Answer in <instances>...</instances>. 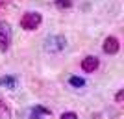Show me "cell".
Returning <instances> with one entry per match:
<instances>
[{
    "instance_id": "6da1fadb",
    "label": "cell",
    "mask_w": 124,
    "mask_h": 119,
    "mask_svg": "<svg viewBox=\"0 0 124 119\" xmlns=\"http://www.w3.org/2000/svg\"><path fill=\"white\" fill-rule=\"evenodd\" d=\"M67 47V39L63 36H50L45 39V50L46 52H61Z\"/></svg>"
},
{
    "instance_id": "277c9868",
    "label": "cell",
    "mask_w": 124,
    "mask_h": 119,
    "mask_svg": "<svg viewBox=\"0 0 124 119\" xmlns=\"http://www.w3.org/2000/svg\"><path fill=\"white\" fill-rule=\"evenodd\" d=\"M104 52L106 54H117L119 52V39L117 37H106V41H104Z\"/></svg>"
},
{
    "instance_id": "7c38bea8",
    "label": "cell",
    "mask_w": 124,
    "mask_h": 119,
    "mask_svg": "<svg viewBox=\"0 0 124 119\" xmlns=\"http://www.w3.org/2000/svg\"><path fill=\"white\" fill-rule=\"evenodd\" d=\"M2 4H4V0H0V8H2Z\"/></svg>"
},
{
    "instance_id": "ba28073f",
    "label": "cell",
    "mask_w": 124,
    "mask_h": 119,
    "mask_svg": "<svg viewBox=\"0 0 124 119\" xmlns=\"http://www.w3.org/2000/svg\"><path fill=\"white\" fill-rule=\"evenodd\" d=\"M70 6H72L70 0H56V8L57 9H69Z\"/></svg>"
},
{
    "instance_id": "9c48e42d",
    "label": "cell",
    "mask_w": 124,
    "mask_h": 119,
    "mask_svg": "<svg viewBox=\"0 0 124 119\" xmlns=\"http://www.w3.org/2000/svg\"><path fill=\"white\" fill-rule=\"evenodd\" d=\"M70 86H74V88H82V86H85V80H83V78H78V76H72V78H70Z\"/></svg>"
},
{
    "instance_id": "8992f818",
    "label": "cell",
    "mask_w": 124,
    "mask_h": 119,
    "mask_svg": "<svg viewBox=\"0 0 124 119\" xmlns=\"http://www.w3.org/2000/svg\"><path fill=\"white\" fill-rule=\"evenodd\" d=\"M0 86H4V88H8V89H15L17 88V78H13V76L0 78Z\"/></svg>"
},
{
    "instance_id": "3957f363",
    "label": "cell",
    "mask_w": 124,
    "mask_h": 119,
    "mask_svg": "<svg viewBox=\"0 0 124 119\" xmlns=\"http://www.w3.org/2000/svg\"><path fill=\"white\" fill-rule=\"evenodd\" d=\"M11 43V28L8 22L0 21V50H6Z\"/></svg>"
},
{
    "instance_id": "8fae6325",
    "label": "cell",
    "mask_w": 124,
    "mask_h": 119,
    "mask_svg": "<svg viewBox=\"0 0 124 119\" xmlns=\"http://www.w3.org/2000/svg\"><path fill=\"white\" fill-rule=\"evenodd\" d=\"M65 117H78L74 112H67V114H61V119H65Z\"/></svg>"
},
{
    "instance_id": "5b68a950",
    "label": "cell",
    "mask_w": 124,
    "mask_h": 119,
    "mask_svg": "<svg viewBox=\"0 0 124 119\" xmlns=\"http://www.w3.org/2000/svg\"><path fill=\"white\" fill-rule=\"evenodd\" d=\"M96 67H98V58L87 56V58H83V60H82V69L85 73H93Z\"/></svg>"
},
{
    "instance_id": "7a4b0ae2",
    "label": "cell",
    "mask_w": 124,
    "mask_h": 119,
    "mask_svg": "<svg viewBox=\"0 0 124 119\" xmlns=\"http://www.w3.org/2000/svg\"><path fill=\"white\" fill-rule=\"evenodd\" d=\"M43 17L39 15V13H33V11H30V13H24L21 19V26L24 28V30H35L37 26L41 24Z\"/></svg>"
},
{
    "instance_id": "30bf717a",
    "label": "cell",
    "mask_w": 124,
    "mask_h": 119,
    "mask_svg": "<svg viewBox=\"0 0 124 119\" xmlns=\"http://www.w3.org/2000/svg\"><path fill=\"white\" fill-rule=\"evenodd\" d=\"M11 115V112H9V108L6 106L2 101H0V117H9Z\"/></svg>"
},
{
    "instance_id": "52a82bcc",
    "label": "cell",
    "mask_w": 124,
    "mask_h": 119,
    "mask_svg": "<svg viewBox=\"0 0 124 119\" xmlns=\"http://www.w3.org/2000/svg\"><path fill=\"white\" fill-rule=\"evenodd\" d=\"M39 115H50V112L45 108H41V106H37V108L31 110V117H39Z\"/></svg>"
}]
</instances>
